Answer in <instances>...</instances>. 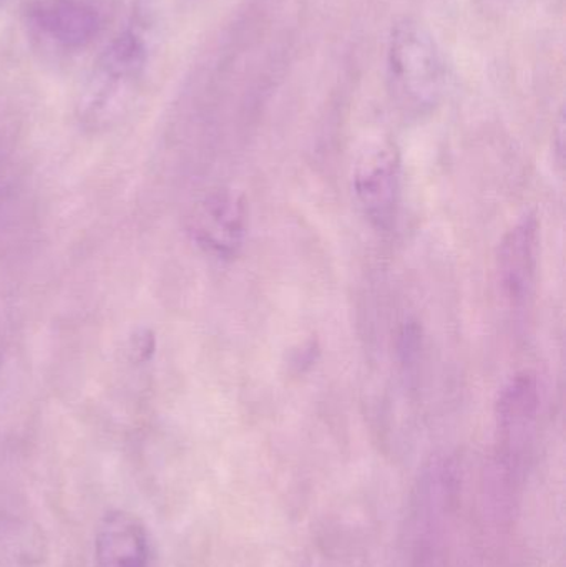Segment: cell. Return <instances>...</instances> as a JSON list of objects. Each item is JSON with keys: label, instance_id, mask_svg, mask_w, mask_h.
I'll use <instances>...</instances> for the list:
<instances>
[{"label": "cell", "instance_id": "6da1fadb", "mask_svg": "<svg viewBox=\"0 0 566 567\" xmlns=\"http://www.w3.org/2000/svg\"><path fill=\"white\" fill-rule=\"evenodd\" d=\"M148 69V39L133 23L109 43L86 76L79 115L93 128L109 126L130 109Z\"/></svg>", "mask_w": 566, "mask_h": 567}, {"label": "cell", "instance_id": "7a4b0ae2", "mask_svg": "<svg viewBox=\"0 0 566 567\" xmlns=\"http://www.w3.org/2000/svg\"><path fill=\"white\" fill-rule=\"evenodd\" d=\"M388 70L392 95L405 112L424 115L441 102L444 59L432 33L418 20H402L392 29Z\"/></svg>", "mask_w": 566, "mask_h": 567}, {"label": "cell", "instance_id": "3957f363", "mask_svg": "<svg viewBox=\"0 0 566 567\" xmlns=\"http://www.w3.org/2000/svg\"><path fill=\"white\" fill-rule=\"evenodd\" d=\"M351 186L369 225L378 231H391L402 196L401 153L392 140L375 136L362 143L352 162Z\"/></svg>", "mask_w": 566, "mask_h": 567}, {"label": "cell", "instance_id": "277c9868", "mask_svg": "<svg viewBox=\"0 0 566 567\" xmlns=\"http://www.w3.org/2000/svg\"><path fill=\"white\" fill-rule=\"evenodd\" d=\"M30 32L62 52L92 45L106 25L102 0H32L25 10Z\"/></svg>", "mask_w": 566, "mask_h": 567}, {"label": "cell", "instance_id": "5b68a950", "mask_svg": "<svg viewBox=\"0 0 566 567\" xmlns=\"http://www.w3.org/2000/svg\"><path fill=\"white\" fill-rule=\"evenodd\" d=\"M193 241L216 259H233L241 252L248 235V206L235 189L206 193L188 219Z\"/></svg>", "mask_w": 566, "mask_h": 567}, {"label": "cell", "instance_id": "8992f818", "mask_svg": "<svg viewBox=\"0 0 566 567\" xmlns=\"http://www.w3.org/2000/svg\"><path fill=\"white\" fill-rule=\"evenodd\" d=\"M542 392L537 375L518 372L502 385L495 402L498 445L508 463L518 465L531 452L541 419Z\"/></svg>", "mask_w": 566, "mask_h": 567}, {"label": "cell", "instance_id": "52a82bcc", "mask_svg": "<svg viewBox=\"0 0 566 567\" xmlns=\"http://www.w3.org/2000/svg\"><path fill=\"white\" fill-rule=\"evenodd\" d=\"M538 255H541V225L537 216L518 219L498 245L495 271L501 296L514 309H521L537 289Z\"/></svg>", "mask_w": 566, "mask_h": 567}, {"label": "cell", "instance_id": "ba28073f", "mask_svg": "<svg viewBox=\"0 0 566 567\" xmlns=\"http://www.w3.org/2000/svg\"><path fill=\"white\" fill-rule=\"evenodd\" d=\"M95 567H150L148 535L135 515L115 509L103 516L95 536Z\"/></svg>", "mask_w": 566, "mask_h": 567}, {"label": "cell", "instance_id": "9c48e42d", "mask_svg": "<svg viewBox=\"0 0 566 567\" xmlns=\"http://www.w3.org/2000/svg\"><path fill=\"white\" fill-rule=\"evenodd\" d=\"M153 350H155V339H153L152 333L145 332L143 336L135 337V353L138 359H148Z\"/></svg>", "mask_w": 566, "mask_h": 567}, {"label": "cell", "instance_id": "30bf717a", "mask_svg": "<svg viewBox=\"0 0 566 567\" xmlns=\"http://www.w3.org/2000/svg\"><path fill=\"white\" fill-rule=\"evenodd\" d=\"M565 122H564V115L560 116V122H558V128H557V148H558V156H560V163H564V143H565Z\"/></svg>", "mask_w": 566, "mask_h": 567}]
</instances>
